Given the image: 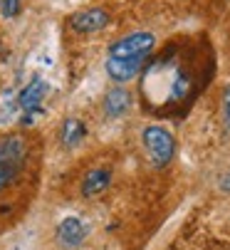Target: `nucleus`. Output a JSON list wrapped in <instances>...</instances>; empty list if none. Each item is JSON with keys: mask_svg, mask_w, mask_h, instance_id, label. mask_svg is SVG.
<instances>
[{"mask_svg": "<svg viewBox=\"0 0 230 250\" xmlns=\"http://www.w3.org/2000/svg\"><path fill=\"white\" fill-rule=\"evenodd\" d=\"M57 243L62 245V248H67V250H72V248H80L82 243H84V238H87V226H84V221L82 218H77V216H67V218H62L60 221V226H57Z\"/></svg>", "mask_w": 230, "mask_h": 250, "instance_id": "nucleus-6", "label": "nucleus"}, {"mask_svg": "<svg viewBox=\"0 0 230 250\" xmlns=\"http://www.w3.org/2000/svg\"><path fill=\"white\" fill-rule=\"evenodd\" d=\"M111 184V171L104 168V166H94L84 173L82 178V196L84 198H94L99 193H104Z\"/></svg>", "mask_w": 230, "mask_h": 250, "instance_id": "nucleus-9", "label": "nucleus"}, {"mask_svg": "<svg viewBox=\"0 0 230 250\" xmlns=\"http://www.w3.org/2000/svg\"><path fill=\"white\" fill-rule=\"evenodd\" d=\"M20 3L22 0H0V13H3V18H15L20 13Z\"/></svg>", "mask_w": 230, "mask_h": 250, "instance_id": "nucleus-11", "label": "nucleus"}, {"mask_svg": "<svg viewBox=\"0 0 230 250\" xmlns=\"http://www.w3.org/2000/svg\"><path fill=\"white\" fill-rule=\"evenodd\" d=\"M45 92H47V87H45V82L40 77H35L27 87H22V92L18 94V102H20V109L25 112V122H30L32 114L40 109V104L45 99Z\"/></svg>", "mask_w": 230, "mask_h": 250, "instance_id": "nucleus-7", "label": "nucleus"}, {"mask_svg": "<svg viewBox=\"0 0 230 250\" xmlns=\"http://www.w3.org/2000/svg\"><path fill=\"white\" fill-rule=\"evenodd\" d=\"M223 122H225V129L230 131V84L223 89Z\"/></svg>", "mask_w": 230, "mask_h": 250, "instance_id": "nucleus-12", "label": "nucleus"}, {"mask_svg": "<svg viewBox=\"0 0 230 250\" xmlns=\"http://www.w3.org/2000/svg\"><path fill=\"white\" fill-rule=\"evenodd\" d=\"M201 92L198 67L193 57L171 47L166 55L146 62L141 77V99L148 112H176Z\"/></svg>", "mask_w": 230, "mask_h": 250, "instance_id": "nucleus-1", "label": "nucleus"}, {"mask_svg": "<svg viewBox=\"0 0 230 250\" xmlns=\"http://www.w3.org/2000/svg\"><path fill=\"white\" fill-rule=\"evenodd\" d=\"M27 139L22 134H0V193L8 191L27 164Z\"/></svg>", "mask_w": 230, "mask_h": 250, "instance_id": "nucleus-3", "label": "nucleus"}, {"mask_svg": "<svg viewBox=\"0 0 230 250\" xmlns=\"http://www.w3.org/2000/svg\"><path fill=\"white\" fill-rule=\"evenodd\" d=\"M109 25V13L104 8H84L69 18V27L74 32H99Z\"/></svg>", "mask_w": 230, "mask_h": 250, "instance_id": "nucleus-5", "label": "nucleus"}, {"mask_svg": "<svg viewBox=\"0 0 230 250\" xmlns=\"http://www.w3.org/2000/svg\"><path fill=\"white\" fill-rule=\"evenodd\" d=\"M104 114L111 117V119H117V117H124L129 112V106H131V94L126 87H111L106 94H104Z\"/></svg>", "mask_w": 230, "mask_h": 250, "instance_id": "nucleus-8", "label": "nucleus"}, {"mask_svg": "<svg viewBox=\"0 0 230 250\" xmlns=\"http://www.w3.org/2000/svg\"><path fill=\"white\" fill-rule=\"evenodd\" d=\"M153 47H156V38H153L151 32L139 30V32L124 35L122 40H117L109 47V55H106L109 80H114L117 84L131 82L136 75L144 72Z\"/></svg>", "mask_w": 230, "mask_h": 250, "instance_id": "nucleus-2", "label": "nucleus"}, {"mask_svg": "<svg viewBox=\"0 0 230 250\" xmlns=\"http://www.w3.org/2000/svg\"><path fill=\"white\" fill-rule=\"evenodd\" d=\"M141 141L146 146V154H148L151 164L156 168H166L173 161V156H176V139H173V134L166 126H159V124L146 126L144 134H141Z\"/></svg>", "mask_w": 230, "mask_h": 250, "instance_id": "nucleus-4", "label": "nucleus"}, {"mask_svg": "<svg viewBox=\"0 0 230 250\" xmlns=\"http://www.w3.org/2000/svg\"><path fill=\"white\" fill-rule=\"evenodd\" d=\"M84 134H87V126H84V122H80V119H64V124H62V129H60V139H62V144L64 146H77L80 141L84 139Z\"/></svg>", "mask_w": 230, "mask_h": 250, "instance_id": "nucleus-10", "label": "nucleus"}]
</instances>
